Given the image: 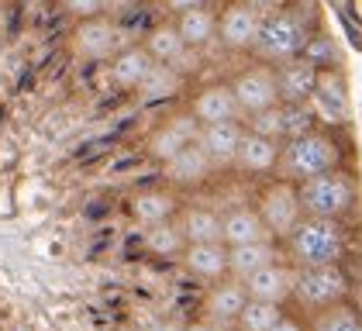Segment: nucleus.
Masks as SVG:
<instances>
[{
  "mask_svg": "<svg viewBox=\"0 0 362 331\" xmlns=\"http://www.w3.org/2000/svg\"><path fill=\"white\" fill-rule=\"evenodd\" d=\"M283 259L297 269L304 266H332L349 255V228L332 218H300V224L279 242Z\"/></svg>",
  "mask_w": 362,
  "mask_h": 331,
  "instance_id": "2",
  "label": "nucleus"
},
{
  "mask_svg": "<svg viewBox=\"0 0 362 331\" xmlns=\"http://www.w3.org/2000/svg\"><path fill=\"white\" fill-rule=\"evenodd\" d=\"M310 31H314V25L307 21L297 7L286 4V7H279L276 14H269V18L262 21L259 38H255V45H252V55H255L259 62H269V66H279V62H286V59H297V55L304 52Z\"/></svg>",
  "mask_w": 362,
  "mask_h": 331,
  "instance_id": "4",
  "label": "nucleus"
},
{
  "mask_svg": "<svg viewBox=\"0 0 362 331\" xmlns=\"http://www.w3.org/2000/svg\"><path fill=\"white\" fill-rule=\"evenodd\" d=\"M224 0H166L169 14H180V11H190V7H218Z\"/></svg>",
  "mask_w": 362,
  "mask_h": 331,
  "instance_id": "36",
  "label": "nucleus"
},
{
  "mask_svg": "<svg viewBox=\"0 0 362 331\" xmlns=\"http://www.w3.org/2000/svg\"><path fill=\"white\" fill-rule=\"evenodd\" d=\"M183 83H187V76H180L173 66L156 62V69L148 73V80L141 83L135 93H139L141 104H163V100H173V97L183 90Z\"/></svg>",
  "mask_w": 362,
  "mask_h": 331,
  "instance_id": "28",
  "label": "nucleus"
},
{
  "mask_svg": "<svg viewBox=\"0 0 362 331\" xmlns=\"http://www.w3.org/2000/svg\"><path fill=\"white\" fill-rule=\"evenodd\" d=\"M141 45H145V52L152 55L156 62H163V66H173L180 55L187 52V42L180 38V31H176L173 21H163V25L148 28L145 38H141Z\"/></svg>",
  "mask_w": 362,
  "mask_h": 331,
  "instance_id": "26",
  "label": "nucleus"
},
{
  "mask_svg": "<svg viewBox=\"0 0 362 331\" xmlns=\"http://www.w3.org/2000/svg\"><path fill=\"white\" fill-rule=\"evenodd\" d=\"M338 166H345V141L338 135V128L317 124V128H310L297 138H286L279 145L276 176L300 183V180H310V176L338 169Z\"/></svg>",
  "mask_w": 362,
  "mask_h": 331,
  "instance_id": "1",
  "label": "nucleus"
},
{
  "mask_svg": "<svg viewBox=\"0 0 362 331\" xmlns=\"http://www.w3.org/2000/svg\"><path fill=\"white\" fill-rule=\"evenodd\" d=\"M141 245H145L148 255H156V259H180L183 248H187V238H183V231H180L176 218H173V221H163V224L145 228Z\"/></svg>",
  "mask_w": 362,
  "mask_h": 331,
  "instance_id": "27",
  "label": "nucleus"
},
{
  "mask_svg": "<svg viewBox=\"0 0 362 331\" xmlns=\"http://www.w3.org/2000/svg\"><path fill=\"white\" fill-rule=\"evenodd\" d=\"M183 331H218V328H214L207 318H197V321H190V325H187Z\"/></svg>",
  "mask_w": 362,
  "mask_h": 331,
  "instance_id": "39",
  "label": "nucleus"
},
{
  "mask_svg": "<svg viewBox=\"0 0 362 331\" xmlns=\"http://www.w3.org/2000/svg\"><path fill=\"white\" fill-rule=\"evenodd\" d=\"M242 124H245V132L252 135H262V138H273V141H283V104H273V108L259 110V114H249V117H242Z\"/></svg>",
  "mask_w": 362,
  "mask_h": 331,
  "instance_id": "31",
  "label": "nucleus"
},
{
  "mask_svg": "<svg viewBox=\"0 0 362 331\" xmlns=\"http://www.w3.org/2000/svg\"><path fill=\"white\" fill-rule=\"evenodd\" d=\"M307 325H310V331H362V310L352 307L349 301H341L328 310L310 314Z\"/></svg>",
  "mask_w": 362,
  "mask_h": 331,
  "instance_id": "29",
  "label": "nucleus"
},
{
  "mask_svg": "<svg viewBox=\"0 0 362 331\" xmlns=\"http://www.w3.org/2000/svg\"><path fill=\"white\" fill-rule=\"evenodd\" d=\"M276 259H283V248L273 238L249 242V245H228V276L245 279V276H252L255 269H262L269 262H276Z\"/></svg>",
  "mask_w": 362,
  "mask_h": 331,
  "instance_id": "24",
  "label": "nucleus"
},
{
  "mask_svg": "<svg viewBox=\"0 0 362 331\" xmlns=\"http://www.w3.org/2000/svg\"><path fill=\"white\" fill-rule=\"evenodd\" d=\"M349 297H352V279H349L341 262H332V266H304V269H297L290 301L304 310V318H310L317 310H328L334 303L349 301Z\"/></svg>",
  "mask_w": 362,
  "mask_h": 331,
  "instance_id": "5",
  "label": "nucleus"
},
{
  "mask_svg": "<svg viewBox=\"0 0 362 331\" xmlns=\"http://www.w3.org/2000/svg\"><path fill=\"white\" fill-rule=\"evenodd\" d=\"M252 207L262 218V224H266V231H269L273 242H283L300 224V218H304L297 183L293 180H283V176H273L269 183H262V190L255 193V204Z\"/></svg>",
  "mask_w": 362,
  "mask_h": 331,
  "instance_id": "6",
  "label": "nucleus"
},
{
  "mask_svg": "<svg viewBox=\"0 0 362 331\" xmlns=\"http://www.w3.org/2000/svg\"><path fill=\"white\" fill-rule=\"evenodd\" d=\"M69 49L83 62H107L117 49H124L121 45V28L107 14H97V18H86V21H73Z\"/></svg>",
  "mask_w": 362,
  "mask_h": 331,
  "instance_id": "8",
  "label": "nucleus"
},
{
  "mask_svg": "<svg viewBox=\"0 0 362 331\" xmlns=\"http://www.w3.org/2000/svg\"><path fill=\"white\" fill-rule=\"evenodd\" d=\"M218 169L211 166V159L200 152V145H187L180 156H173L169 163H163V176H166V187H200L214 176Z\"/></svg>",
  "mask_w": 362,
  "mask_h": 331,
  "instance_id": "21",
  "label": "nucleus"
},
{
  "mask_svg": "<svg viewBox=\"0 0 362 331\" xmlns=\"http://www.w3.org/2000/svg\"><path fill=\"white\" fill-rule=\"evenodd\" d=\"M273 331H310V325H307V318H297V314L283 310V318L273 325Z\"/></svg>",
  "mask_w": 362,
  "mask_h": 331,
  "instance_id": "35",
  "label": "nucleus"
},
{
  "mask_svg": "<svg viewBox=\"0 0 362 331\" xmlns=\"http://www.w3.org/2000/svg\"><path fill=\"white\" fill-rule=\"evenodd\" d=\"M283 303H269V301H245L242 307V314H238V321H235V328L238 331H273L279 318H283Z\"/></svg>",
  "mask_w": 362,
  "mask_h": 331,
  "instance_id": "30",
  "label": "nucleus"
},
{
  "mask_svg": "<svg viewBox=\"0 0 362 331\" xmlns=\"http://www.w3.org/2000/svg\"><path fill=\"white\" fill-rule=\"evenodd\" d=\"M293 279H297V266H290L286 259H276L262 269H255L252 276H245V294L252 301H269V303H290L293 297Z\"/></svg>",
  "mask_w": 362,
  "mask_h": 331,
  "instance_id": "13",
  "label": "nucleus"
},
{
  "mask_svg": "<svg viewBox=\"0 0 362 331\" xmlns=\"http://www.w3.org/2000/svg\"><path fill=\"white\" fill-rule=\"evenodd\" d=\"M310 128H317V117H314L310 104H283V135L297 138L304 132H310Z\"/></svg>",
  "mask_w": 362,
  "mask_h": 331,
  "instance_id": "33",
  "label": "nucleus"
},
{
  "mask_svg": "<svg viewBox=\"0 0 362 331\" xmlns=\"http://www.w3.org/2000/svg\"><path fill=\"white\" fill-rule=\"evenodd\" d=\"M245 301H249L245 283L235 279V276H224L218 283H207V294H204V318H207L214 328H235V321H238Z\"/></svg>",
  "mask_w": 362,
  "mask_h": 331,
  "instance_id": "12",
  "label": "nucleus"
},
{
  "mask_svg": "<svg viewBox=\"0 0 362 331\" xmlns=\"http://www.w3.org/2000/svg\"><path fill=\"white\" fill-rule=\"evenodd\" d=\"M176 224L187 238V245L194 242H221V214L211 207H180Z\"/></svg>",
  "mask_w": 362,
  "mask_h": 331,
  "instance_id": "25",
  "label": "nucleus"
},
{
  "mask_svg": "<svg viewBox=\"0 0 362 331\" xmlns=\"http://www.w3.org/2000/svg\"><path fill=\"white\" fill-rule=\"evenodd\" d=\"M279 145H283V141H273V138L245 132L242 141H238V152H235L231 169H238L242 176H276Z\"/></svg>",
  "mask_w": 362,
  "mask_h": 331,
  "instance_id": "17",
  "label": "nucleus"
},
{
  "mask_svg": "<svg viewBox=\"0 0 362 331\" xmlns=\"http://www.w3.org/2000/svg\"><path fill=\"white\" fill-rule=\"evenodd\" d=\"M180 197L173 193V187H141L128 197V214L139 221L141 228H152V224H163L173 221L180 214Z\"/></svg>",
  "mask_w": 362,
  "mask_h": 331,
  "instance_id": "15",
  "label": "nucleus"
},
{
  "mask_svg": "<svg viewBox=\"0 0 362 331\" xmlns=\"http://www.w3.org/2000/svg\"><path fill=\"white\" fill-rule=\"evenodd\" d=\"M59 7H62L73 21H86V18L104 14V0H59Z\"/></svg>",
  "mask_w": 362,
  "mask_h": 331,
  "instance_id": "34",
  "label": "nucleus"
},
{
  "mask_svg": "<svg viewBox=\"0 0 362 331\" xmlns=\"http://www.w3.org/2000/svg\"><path fill=\"white\" fill-rule=\"evenodd\" d=\"M297 193H300V207H304L307 218L349 221L359 207V180L349 166H338V169L317 173L310 180H300Z\"/></svg>",
  "mask_w": 362,
  "mask_h": 331,
  "instance_id": "3",
  "label": "nucleus"
},
{
  "mask_svg": "<svg viewBox=\"0 0 362 331\" xmlns=\"http://www.w3.org/2000/svg\"><path fill=\"white\" fill-rule=\"evenodd\" d=\"M190 114L200 124H221V121H242V108L231 93V83L218 80L200 86L190 97Z\"/></svg>",
  "mask_w": 362,
  "mask_h": 331,
  "instance_id": "14",
  "label": "nucleus"
},
{
  "mask_svg": "<svg viewBox=\"0 0 362 331\" xmlns=\"http://www.w3.org/2000/svg\"><path fill=\"white\" fill-rule=\"evenodd\" d=\"M259 28H262V18L245 0H224L218 7V42L228 52H252Z\"/></svg>",
  "mask_w": 362,
  "mask_h": 331,
  "instance_id": "11",
  "label": "nucleus"
},
{
  "mask_svg": "<svg viewBox=\"0 0 362 331\" xmlns=\"http://www.w3.org/2000/svg\"><path fill=\"white\" fill-rule=\"evenodd\" d=\"M314 83H317V66L304 55L286 59V62L276 66L279 104H307L310 93H314Z\"/></svg>",
  "mask_w": 362,
  "mask_h": 331,
  "instance_id": "18",
  "label": "nucleus"
},
{
  "mask_svg": "<svg viewBox=\"0 0 362 331\" xmlns=\"http://www.w3.org/2000/svg\"><path fill=\"white\" fill-rule=\"evenodd\" d=\"M228 83H231V93H235V100L242 108V117L279 104L276 66H269V62H252L245 69H238Z\"/></svg>",
  "mask_w": 362,
  "mask_h": 331,
  "instance_id": "9",
  "label": "nucleus"
},
{
  "mask_svg": "<svg viewBox=\"0 0 362 331\" xmlns=\"http://www.w3.org/2000/svg\"><path fill=\"white\" fill-rule=\"evenodd\" d=\"M180 262L194 279L218 283L228 276V245L224 242H194V245L183 248Z\"/></svg>",
  "mask_w": 362,
  "mask_h": 331,
  "instance_id": "19",
  "label": "nucleus"
},
{
  "mask_svg": "<svg viewBox=\"0 0 362 331\" xmlns=\"http://www.w3.org/2000/svg\"><path fill=\"white\" fill-rule=\"evenodd\" d=\"M269 238L262 218L255 214L252 204H238L221 214V242L224 245H249V242H262Z\"/></svg>",
  "mask_w": 362,
  "mask_h": 331,
  "instance_id": "23",
  "label": "nucleus"
},
{
  "mask_svg": "<svg viewBox=\"0 0 362 331\" xmlns=\"http://www.w3.org/2000/svg\"><path fill=\"white\" fill-rule=\"evenodd\" d=\"M245 135V124L242 121H221V124H200V135L197 145L200 152L211 159L214 169H231L235 163V152H238V141Z\"/></svg>",
  "mask_w": 362,
  "mask_h": 331,
  "instance_id": "16",
  "label": "nucleus"
},
{
  "mask_svg": "<svg viewBox=\"0 0 362 331\" xmlns=\"http://www.w3.org/2000/svg\"><path fill=\"white\" fill-rule=\"evenodd\" d=\"M304 59H310L317 69H332V66H338V49H334V42H332V35H325V31H310V38H307V45H304Z\"/></svg>",
  "mask_w": 362,
  "mask_h": 331,
  "instance_id": "32",
  "label": "nucleus"
},
{
  "mask_svg": "<svg viewBox=\"0 0 362 331\" xmlns=\"http://www.w3.org/2000/svg\"><path fill=\"white\" fill-rule=\"evenodd\" d=\"M197 135H200V121L190 114V108L173 110L169 117H163L152 128V135L145 138V152H148V159H156V163L163 166L173 156H180L187 145H194Z\"/></svg>",
  "mask_w": 362,
  "mask_h": 331,
  "instance_id": "10",
  "label": "nucleus"
},
{
  "mask_svg": "<svg viewBox=\"0 0 362 331\" xmlns=\"http://www.w3.org/2000/svg\"><path fill=\"white\" fill-rule=\"evenodd\" d=\"M173 25L180 31V38L187 42V49L204 52L211 42H218V7H190L173 14Z\"/></svg>",
  "mask_w": 362,
  "mask_h": 331,
  "instance_id": "22",
  "label": "nucleus"
},
{
  "mask_svg": "<svg viewBox=\"0 0 362 331\" xmlns=\"http://www.w3.org/2000/svg\"><path fill=\"white\" fill-rule=\"evenodd\" d=\"M111 69V83L117 90H139L148 80V73L156 69V59L145 52V45H124L107 59Z\"/></svg>",
  "mask_w": 362,
  "mask_h": 331,
  "instance_id": "20",
  "label": "nucleus"
},
{
  "mask_svg": "<svg viewBox=\"0 0 362 331\" xmlns=\"http://www.w3.org/2000/svg\"><path fill=\"white\" fill-rule=\"evenodd\" d=\"M139 0H104V14H124V11H132Z\"/></svg>",
  "mask_w": 362,
  "mask_h": 331,
  "instance_id": "38",
  "label": "nucleus"
},
{
  "mask_svg": "<svg viewBox=\"0 0 362 331\" xmlns=\"http://www.w3.org/2000/svg\"><path fill=\"white\" fill-rule=\"evenodd\" d=\"M245 4H249V7L259 14V18H262V21H266L269 14H276L279 7H286V0H245Z\"/></svg>",
  "mask_w": 362,
  "mask_h": 331,
  "instance_id": "37",
  "label": "nucleus"
},
{
  "mask_svg": "<svg viewBox=\"0 0 362 331\" xmlns=\"http://www.w3.org/2000/svg\"><path fill=\"white\" fill-rule=\"evenodd\" d=\"M42 4H59V0H42Z\"/></svg>",
  "mask_w": 362,
  "mask_h": 331,
  "instance_id": "40",
  "label": "nucleus"
},
{
  "mask_svg": "<svg viewBox=\"0 0 362 331\" xmlns=\"http://www.w3.org/2000/svg\"><path fill=\"white\" fill-rule=\"evenodd\" d=\"M310 110L317 117V124L325 128H341L352 117V97H349V80L345 73L332 66V69H317V83L310 93Z\"/></svg>",
  "mask_w": 362,
  "mask_h": 331,
  "instance_id": "7",
  "label": "nucleus"
}]
</instances>
